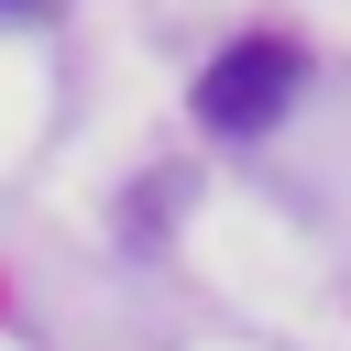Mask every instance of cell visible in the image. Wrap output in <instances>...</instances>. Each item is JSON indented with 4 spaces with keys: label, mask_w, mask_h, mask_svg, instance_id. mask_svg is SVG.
I'll return each instance as SVG.
<instances>
[{
    "label": "cell",
    "mask_w": 351,
    "mask_h": 351,
    "mask_svg": "<svg viewBox=\"0 0 351 351\" xmlns=\"http://www.w3.org/2000/svg\"><path fill=\"white\" fill-rule=\"evenodd\" d=\"M296 44H274V33H252V44H230L208 77H197V121L208 132H263V121H285V99H296Z\"/></svg>",
    "instance_id": "cell-1"
},
{
    "label": "cell",
    "mask_w": 351,
    "mask_h": 351,
    "mask_svg": "<svg viewBox=\"0 0 351 351\" xmlns=\"http://www.w3.org/2000/svg\"><path fill=\"white\" fill-rule=\"evenodd\" d=\"M0 11H44V0H0Z\"/></svg>",
    "instance_id": "cell-2"
}]
</instances>
